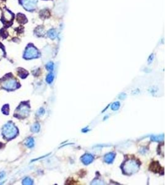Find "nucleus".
<instances>
[{
	"label": "nucleus",
	"instance_id": "obj_1",
	"mask_svg": "<svg viewBox=\"0 0 165 185\" xmlns=\"http://www.w3.org/2000/svg\"><path fill=\"white\" fill-rule=\"evenodd\" d=\"M2 133L6 139L11 140L16 136L18 133V130L13 123L9 122L4 126Z\"/></svg>",
	"mask_w": 165,
	"mask_h": 185
},
{
	"label": "nucleus",
	"instance_id": "obj_2",
	"mask_svg": "<svg viewBox=\"0 0 165 185\" xmlns=\"http://www.w3.org/2000/svg\"><path fill=\"white\" fill-rule=\"evenodd\" d=\"M140 164L135 160L130 159L127 160L122 166L123 172L125 174H132L139 170Z\"/></svg>",
	"mask_w": 165,
	"mask_h": 185
},
{
	"label": "nucleus",
	"instance_id": "obj_3",
	"mask_svg": "<svg viewBox=\"0 0 165 185\" xmlns=\"http://www.w3.org/2000/svg\"><path fill=\"white\" fill-rule=\"evenodd\" d=\"M40 56L38 49L32 44H29L26 48L23 57L26 59L37 58Z\"/></svg>",
	"mask_w": 165,
	"mask_h": 185
},
{
	"label": "nucleus",
	"instance_id": "obj_4",
	"mask_svg": "<svg viewBox=\"0 0 165 185\" xmlns=\"http://www.w3.org/2000/svg\"><path fill=\"white\" fill-rule=\"evenodd\" d=\"M30 111L29 106L26 104H21L17 109L15 112V116L20 118L26 117L29 115Z\"/></svg>",
	"mask_w": 165,
	"mask_h": 185
},
{
	"label": "nucleus",
	"instance_id": "obj_5",
	"mask_svg": "<svg viewBox=\"0 0 165 185\" xmlns=\"http://www.w3.org/2000/svg\"><path fill=\"white\" fill-rule=\"evenodd\" d=\"M2 86L6 89L13 90L18 87V83L13 78H6L2 82Z\"/></svg>",
	"mask_w": 165,
	"mask_h": 185
},
{
	"label": "nucleus",
	"instance_id": "obj_6",
	"mask_svg": "<svg viewBox=\"0 0 165 185\" xmlns=\"http://www.w3.org/2000/svg\"><path fill=\"white\" fill-rule=\"evenodd\" d=\"M21 5L28 11H33L37 7L36 0H19Z\"/></svg>",
	"mask_w": 165,
	"mask_h": 185
},
{
	"label": "nucleus",
	"instance_id": "obj_7",
	"mask_svg": "<svg viewBox=\"0 0 165 185\" xmlns=\"http://www.w3.org/2000/svg\"><path fill=\"white\" fill-rule=\"evenodd\" d=\"M14 17V14L9 11L8 9H5L3 11L2 14V21L5 23V24H9L10 23L13 22Z\"/></svg>",
	"mask_w": 165,
	"mask_h": 185
},
{
	"label": "nucleus",
	"instance_id": "obj_8",
	"mask_svg": "<svg viewBox=\"0 0 165 185\" xmlns=\"http://www.w3.org/2000/svg\"><path fill=\"white\" fill-rule=\"evenodd\" d=\"M94 158L92 155L90 154H85L81 157V160L85 165H88L93 162Z\"/></svg>",
	"mask_w": 165,
	"mask_h": 185
},
{
	"label": "nucleus",
	"instance_id": "obj_9",
	"mask_svg": "<svg viewBox=\"0 0 165 185\" xmlns=\"http://www.w3.org/2000/svg\"><path fill=\"white\" fill-rule=\"evenodd\" d=\"M116 157V154L113 152H109L108 154H106L105 156V161L108 164H111L113 162V160H115Z\"/></svg>",
	"mask_w": 165,
	"mask_h": 185
},
{
	"label": "nucleus",
	"instance_id": "obj_10",
	"mask_svg": "<svg viewBox=\"0 0 165 185\" xmlns=\"http://www.w3.org/2000/svg\"><path fill=\"white\" fill-rule=\"evenodd\" d=\"M160 165L158 162H152L150 166V170L154 172H160Z\"/></svg>",
	"mask_w": 165,
	"mask_h": 185
},
{
	"label": "nucleus",
	"instance_id": "obj_11",
	"mask_svg": "<svg viewBox=\"0 0 165 185\" xmlns=\"http://www.w3.org/2000/svg\"><path fill=\"white\" fill-rule=\"evenodd\" d=\"M27 19L25 16L22 14H18L17 15V21L19 23L23 24L27 22Z\"/></svg>",
	"mask_w": 165,
	"mask_h": 185
},
{
	"label": "nucleus",
	"instance_id": "obj_12",
	"mask_svg": "<svg viewBox=\"0 0 165 185\" xmlns=\"http://www.w3.org/2000/svg\"><path fill=\"white\" fill-rule=\"evenodd\" d=\"M25 145L27 147H29L30 148L34 147V140L32 138H29L27 140V141H25Z\"/></svg>",
	"mask_w": 165,
	"mask_h": 185
},
{
	"label": "nucleus",
	"instance_id": "obj_13",
	"mask_svg": "<svg viewBox=\"0 0 165 185\" xmlns=\"http://www.w3.org/2000/svg\"><path fill=\"white\" fill-rule=\"evenodd\" d=\"M19 75L21 78H24L28 75V72H27L26 70H23V69H21L19 71Z\"/></svg>",
	"mask_w": 165,
	"mask_h": 185
},
{
	"label": "nucleus",
	"instance_id": "obj_14",
	"mask_svg": "<svg viewBox=\"0 0 165 185\" xmlns=\"http://www.w3.org/2000/svg\"><path fill=\"white\" fill-rule=\"evenodd\" d=\"M40 125H39L38 123H36L32 125V128H31V130H32L34 133H37L40 131Z\"/></svg>",
	"mask_w": 165,
	"mask_h": 185
},
{
	"label": "nucleus",
	"instance_id": "obj_15",
	"mask_svg": "<svg viewBox=\"0 0 165 185\" xmlns=\"http://www.w3.org/2000/svg\"><path fill=\"white\" fill-rule=\"evenodd\" d=\"M53 79H54V75L52 73H50L48 75H47V77L46 78V81L47 83H48L50 84L53 82Z\"/></svg>",
	"mask_w": 165,
	"mask_h": 185
},
{
	"label": "nucleus",
	"instance_id": "obj_16",
	"mask_svg": "<svg viewBox=\"0 0 165 185\" xmlns=\"http://www.w3.org/2000/svg\"><path fill=\"white\" fill-rule=\"evenodd\" d=\"M22 184H25V185H29V184H33V180L30 178H25L24 180L22 181Z\"/></svg>",
	"mask_w": 165,
	"mask_h": 185
},
{
	"label": "nucleus",
	"instance_id": "obj_17",
	"mask_svg": "<svg viewBox=\"0 0 165 185\" xmlns=\"http://www.w3.org/2000/svg\"><path fill=\"white\" fill-rule=\"evenodd\" d=\"M119 106L120 103L119 102H115V103H114L111 105V109L113 111H117V110H118V109L119 108Z\"/></svg>",
	"mask_w": 165,
	"mask_h": 185
},
{
	"label": "nucleus",
	"instance_id": "obj_18",
	"mask_svg": "<svg viewBox=\"0 0 165 185\" xmlns=\"http://www.w3.org/2000/svg\"><path fill=\"white\" fill-rule=\"evenodd\" d=\"M152 140L154 141H161L163 140V135L162 136H154L152 137Z\"/></svg>",
	"mask_w": 165,
	"mask_h": 185
},
{
	"label": "nucleus",
	"instance_id": "obj_19",
	"mask_svg": "<svg viewBox=\"0 0 165 185\" xmlns=\"http://www.w3.org/2000/svg\"><path fill=\"white\" fill-rule=\"evenodd\" d=\"M2 111H3V112L4 114H6V115H7V114H9V105L7 104V105L4 106V107L3 108V109H2Z\"/></svg>",
	"mask_w": 165,
	"mask_h": 185
},
{
	"label": "nucleus",
	"instance_id": "obj_20",
	"mask_svg": "<svg viewBox=\"0 0 165 185\" xmlns=\"http://www.w3.org/2000/svg\"><path fill=\"white\" fill-rule=\"evenodd\" d=\"M46 67L47 69V70H50V71H52L54 69V64L53 62H49L48 64H47V65H46Z\"/></svg>",
	"mask_w": 165,
	"mask_h": 185
},
{
	"label": "nucleus",
	"instance_id": "obj_21",
	"mask_svg": "<svg viewBox=\"0 0 165 185\" xmlns=\"http://www.w3.org/2000/svg\"><path fill=\"white\" fill-rule=\"evenodd\" d=\"M1 44L0 43V60L1 59L2 57L5 56V50H4L3 47L1 45Z\"/></svg>",
	"mask_w": 165,
	"mask_h": 185
},
{
	"label": "nucleus",
	"instance_id": "obj_22",
	"mask_svg": "<svg viewBox=\"0 0 165 185\" xmlns=\"http://www.w3.org/2000/svg\"><path fill=\"white\" fill-rule=\"evenodd\" d=\"M45 114V109L44 108H40L38 111L37 114L38 116H43Z\"/></svg>",
	"mask_w": 165,
	"mask_h": 185
},
{
	"label": "nucleus",
	"instance_id": "obj_23",
	"mask_svg": "<svg viewBox=\"0 0 165 185\" xmlns=\"http://www.w3.org/2000/svg\"><path fill=\"white\" fill-rule=\"evenodd\" d=\"M5 177V173L3 172H0V180H3Z\"/></svg>",
	"mask_w": 165,
	"mask_h": 185
},
{
	"label": "nucleus",
	"instance_id": "obj_24",
	"mask_svg": "<svg viewBox=\"0 0 165 185\" xmlns=\"http://www.w3.org/2000/svg\"><path fill=\"white\" fill-rule=\"evenodd\" d=\"M125 97V94L124 93L121 94V95L119 96V98H120V100H124Z\"/></svg>",
	"mask_w": 165,
	"mask_h": 185
}]
</instances>
